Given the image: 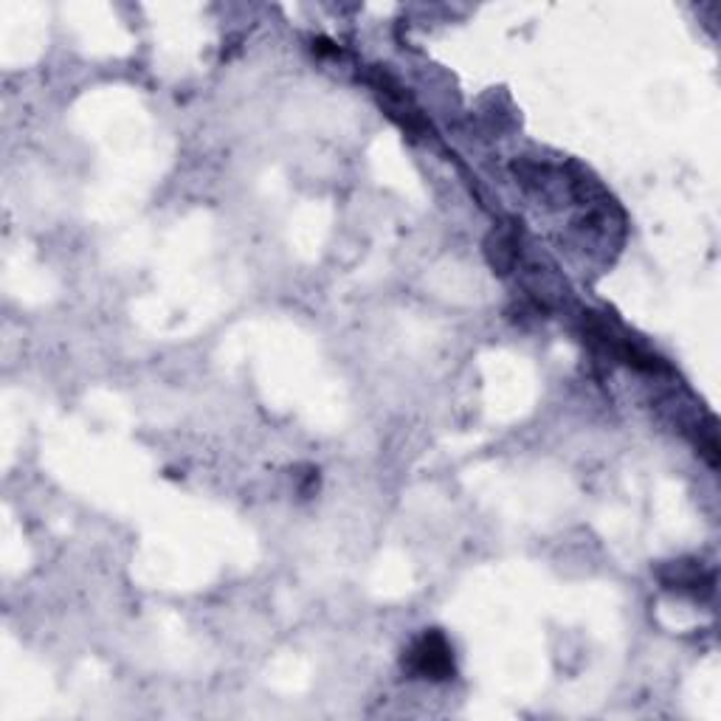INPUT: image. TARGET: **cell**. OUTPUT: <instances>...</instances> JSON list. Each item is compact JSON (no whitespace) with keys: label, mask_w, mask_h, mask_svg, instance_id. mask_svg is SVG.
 <instances>
[{"label":"cell","mask_w":721,"mask_h":721,"mask_svg":"<svg viewBox=\"0 0 721 721\" xmlns=\"http://www.w3.org/2000/svg\"><path fill=\"white\" fill-rule=\"evenodd\" d=\"M403 668L417 680H451L454 676V651L439 631H426L403 656Z\"/></svg>","instance_id":"6da1fadb"},{"label":"cell","mask_w":721,"mask_h":721,"mask_svg":"<svg viewBox=\"0 0 721 721\" xmlns=\"http://www.w3.org/2000/svg\"><path fill=\"white\" fill-rule=\"evenodd\" d=\"M367 79H369V85H373L375 93H378V99H381V105H384L386 113H389L392 119L403 127V130L412 132V136H417V132L426 130V119H423L421 110L415 108V102L409 99V93H406V90H403L401 85H397L395 79L384 71V68H373Z\"/></svg>","instance_id":"7a4b0ae2"},{"label":"cell","mask_w":721,"mask_h":721,"mask_svg":"<svg viewBox=\"0 0 721 721\" xmlns=\"http://www.w3.org/2000/svg\"><path fill=\"white\" fill-rule=\"evenodd\" d=\"M660 581L665 590L693 592V595H702V590H713V577L704 575L697 561H673V564H665L660 570Z\"/></svg>","instance_id":"3957f363"},{"label":"cell","mask_w":721,"mask_h":721,"mask_svg":"<svg viewBox=\"0 0 721 721\" xmlns=\"http://www.w3.org/2000/svg\"><path fill=\"white\" fill-rule=\"evenodd\" d=\"M487 257L500 274H507L518 263V240L513 231H493L487 240Z\"/></svg>","instance_id":"277c9868"}]
</instances>
